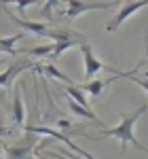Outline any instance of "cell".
<instances>
[{
  "mask_svg": "<svg viewBox=\"0 0 148 159\" xmlns=\"http://www.w3.org/2000/svg\"><path fill=\"white\" fill-rule=\"evenodd\" d=\"M146 110H148V106H146V104H142L136 112H131V115H121V119H123V121L119 123V125H114V127H104L98 136H91V138H93V140H102V138H106V136L119 138V140H121V153H125L129 144H133L136 148H140L142 144L136 140L133 125H136V121L144 115V112H146Z\"/></svg>",
  "mask_w": 148,
  "mask_h": 159,
  "instance_id": "obj_1",
  "label": "cell"
},
{
  "mask_svg": "<svg viewBox=\"0 0 148 159\" xmlns=\"http://www.w3.org/2000/svg\"><path fill=\"white\" fill-rule=\"evenodd\" d=\"M68 2V9L63 13V19H74L83 13H89V11H104V9H110L114 7L119 0H108V2H98V0H66Z\"/></svg>",
  "mask_w": 148,
  "mask_h": 159,
  "instance_id": "obj_2",
  "label": "cell"
},
{
  "mask_svg": "<svg viewBox=\"0 0 148 159\" xmlns=\"http://www.w3.org/2000/svg\"><path fill=\"white\" fill-rule=\"evenodd\" d=\"M28 68H34V66H32V57L21 55L19 60H15L4 72L0 74V89H11V87L15 85V79L24 72V70H28Z\"/></svg>",
  "mask_w": 148,
  "mask_h": 159,
  "instance_id": "obj_3",
  "label": "cell"
},
{
  "mask_svg": "<svg viewBox=\"0 0 148 159\" xmlns=\"http://www.w3.org/2000/svg\"><path fill=\"white\" fill-rule=\"evenodd\" d=\"M81 51H83V57H85V79L87 81H91L99 70H108L110 74H119V70L106 66L104 61H99L98 57L93 55V49L89 47V43H83V45H81Z\"/></svg>",
  "mask_w": 148,
  "mask_h": 159,
  "instance_id": "obj_4",
  "label": "cell"
},
{
  "mask_svg": "<svg viewBox=\"0 0 148 159\" xmlns=\"http://www.w3.org/2000/svg\"><path fill=\"white\" fill-rule=\"evenodd\" d=\"M144 7H148V0H127V2L123 4V9L119 11V15L106 25V30H108V32H116L125 19H129L133 13H137L140 9H144Z\"/></svg>",
  "mask_w": 148,
  "mask_h": 159,
  "instance_id": "obj_5",
  "label": "cell"
},
{
  "mask_svg": "<svg viewBox=\"0 0 148 159\" xmlns=\"http://www.w3.org/2000/svg\"><path fill=\"white\" fill-rule=\"evenodd\" d=\"M34 142H36V136L34 134H28V136H24L19 142H13L11 147H7L9 159H30L32 157Z\"/></svg>",
  "mask_w": 148,
  "mask_h": 159,
  "instance_id": "obj_6",
  "label": "cell"
},
{
  "mask_svg": "<svg viewBox=\"0 0 148 159\" xmlns=\"http://www.w3.org/2000/svg\"><path fill=\"white\" fill-rule=\"evenodd\" d=\"M2 9H4V13L11 17L13 24H17L19 28H24V30L32 32V34H36V36H45V34H47V30H49V25H47V24H42V21H25V19H21V17L13 15V11L7 7V4H2Z\"/></svg>",
  "mask_w": 148,
  "mask_h": 159,
  "instance_id": "obj_7",
  "label": "cell"
},
{
  "mask_svg": "<svg viewBox=\"0 0 148 159\" xmlns=\"http://www.w3.org/2000/svg\"><path fill=\"white\" fill-rule=\"evenodd\" d=\"M114 79H121V76H119V74H110V79H106V81H87L85 85H78V87H81L85 93H89L93 100H98L99 96L104 93V89L110 85Z\"/></svg>",
  "mask_w": 148,
  "mask_h": 159,
  "instance_id": "obj_8",
  "label": "cell"
},
{
  "mask_svg": "<svg viewBox=\"0 0 148 159\" xmlns=\"http://www.w3.org/2000/svg\"><path fill=\"white\" fill-rule=\"evenodd\" d=\"M68 106H70V110H72L76 117H81V119H89V121H93V123H98L99 127H104V123L99 121L98 117H95V112L89 108V106H83V104H78V102H74L70 96H68Z\"/></svg>",
  "mask_w": 148,
  "mask_h": 159,
  "instance_id": "obj_9",
  "label": "cell"
},
{
  "mask_svg": "<svg viewBox=\"0 0 148 159\" xmlns=\"http://www.w3.org/2000/svg\"><path fill=\"white\" fill-rule=\"evenodd\" d=\"M13 121L17 125L25 123V106H24V98H21V87L15 85V98H13Z\"/></svg>",
  "mask_w": 148,
  "mask_h": 159,
  "instance_id": "obj_10",
  "label": "cell"
},
{
  "mask_svg": "<svg viewBox=\"0 0 148 159\" xmlns=\"http://www.w3.org/2000/svg\"><path fill=\"white\" fill-rule=\"evenodd\" d=\"M24 36H25L24 32H17L15 36H0V51L7 53V55H19L21 51L15 49V45H17Z\"/></svg>",
  "mask_w": 148,
  "mask_h": 159,
  "instance_id": "obj_11",
  "label": "cell"
},
{
  "mask_svg": "<svg viewBox=\"0 0 148 159\" xmlns=\"http://www.w3.org/2000/svg\"><path fill=\"white\" fill-rule=\"evenodd\" d=\"M83 43H87V38H70V40H57V43H53V53H51V57L53 60H57L62 53H66L68 49H72V47H81Z\"/></svg>",
  "mask_w": 148,
  "mask_h": 159,
  "instance_id": "obj_12",
  "label": "cell"
},
{
  "mask_svg": "<svg viewBox=\"0 0 148 159\" xmlns=\"http://www.w3.org/2000/svg\"><path fill=\"white\" fill-rule=\"evenodd\" d=\"M45 38H53L55 43L57 40H70V38H87L85 34H78V32H74V30H47V34Z\"/></svg>",
  "mask_w": 148,
  "mask_h": 159,
  "instance_id": "obj_13",
  "label": "cell"
},
{
  "mask_svg": "<svg viewBox=\"0 0 148 159\" xmlns=\"http://www.w3.org/2000/svg\"><path fill=\"white\" fill-rule=\"evenodd\" d=\"M63 93H66V96H70V98H72L74 102H78V104H83V106H89V108H91V102H89V100L85 98V91H83V89H81L78 85H74V83L66 85Z\"/></svg>",
  "mask_w": 148,
  "mask_h": 159,
  "instance_id": "obj_14",
  "label": "cell"
},
{
  "mask_svg": "<svg viewBox=\"0 0 148 159\" xmlns=\"http://www.w3.org/2000/svg\"><path fill=\"white\" fill-rule=\"evenodd\" d=\"M34 70H40V72H45V74H49V76H53V79H59V81H63V83H72V79L70 76H66L63 72H59L53 64H40V66H34Z\"/></svg>",
  "mask_w": 148,
  "mask_h": 159,
  "instance_id": "obj_15",
  "label": "cell"
},
{
  "mask_svg": "<svg viewBox=\"0 0 148 159\" xmlns=\"http://www.w3.org/2000/svg\"><path fill=\"white\" fill-rule=\"evenodd\" d=\"M51 53H53V45H42V47H34V49L21 51V55H28V57H47Z\"/></svg>",
  "mask_w": 148,
  "mask_h": 159,
  "instance_id": "obj_16",
  "label": "cell"
},
{
  "mask_svg": "<svg viewBox=\"0 0 148 159\" xmlns=\"http://www.w3.org/2000/svg\"><path fill=\"white\" fill-rule=\"evenodd\" d=\"M119 76L121 79H131L136 85H140L144 91H148V74H146V79H142V76H136V72H119Z\"/></svg>",
  "mask_w": 148,
  "mask_h": 159,
  "instance_id": "obj_17",
  "label": "cell"
},
{
  "mask_svg": "<svg viewBox=\"0 0 148 159\" xmlns=\"http://www.w3.org/2000/svg\"><path fill=\"white\" fill-rule=\"evenodd\" d=\"M9 2L17 4V9H19V15H24V11L28 9V7H32V4H38L40 0H0V4H9Z\"/></svg>",
  "mask_w": 148,
  "mask_h": 159,
  "instance_id": "obj_18",
  "label": "cell"
},
{
  "mask_svg": "<svg viewBox=\"0 0 148 159\" xmlns=\"http://www.w3.org/2000/svg\"><path fill=\"white\" fill-rule=\"evenodd\" d=\"M57 2H59V0H45V7H42L40 15H42V17H51V11H53V7H55Z\"/></svg>",
  "mask_w": 148,
  "mask_h": 159,
  "instance_id": "obj_19",
  "label": "cell"
},
{
  "mask_svg": "<svg viewBox=\"0 0 148 159\" xmlns=\"http://www.w3.org/2000/svg\"><path fill=\"white\" fill-rule=\"evenodd\" d=\"M70 125H72V123L68 121V119H59V121H57V127H59V129H63V127H70Z\"/></svg>",
  "mask_w": 148,
  "mask_h": 159,
  "instance_id": "obj_20",
  "label": "cell"
},
{
  "mask_svg": "<svg viewBox=\"0 0 148 159\" xmlns=\"http://www.w3.org/2000/svg\"><path fill=\"white\" fill-rule=\"evenodd\" d=\"M51 157L53 159H72V157H68V155H59V153H51Z\"/></svg>",
  "mask_w": 148,
  "mask_h": 159,
  "instance_id": "obj_21",
  "label": "cell"
},
{
  "mask_svg": "<svg viewBox=\"0 0 148 159\" xmlns=\"http://www.w3.org/2000/svg\"><path fill=\"white\" fill-rule=\"evenodd\" d=\"M11 134V129H9V127H2V125H0V136H9Z\"/></svg>",
  "mask_w": 148,
  "mask_h": 159,
  "instance_id": "obj_22",
  "label": "cell"
},
{
  "mask_svg": "<svg viewBox=\"0 0 148 159\" xmlns=\"http://www.w3.org/2000/svg\"><path fill=\"white\" fill-rule=\"evenodd\" d=\"M140 151H142V153H146V155H148V148H144V147H140Z\"/></svg>",
  "mask_w": 148,
  "mask_h": 159,
  "instance_id": "obj_23",
  "label": "cell"
},
{
  "mask_svg": "<svg viewBox=\"0 0 148 159\" xmlns=\"http://www.w3.org/2000/svg\"><path fill=\"white\" fill-rule=\"evenodd\" d=\"M146 57H148V43H146Z\"/></svg>",
  "mask_w": 148,
  "mask_h": 159,
  "instance_id": "obj_24",
  "label": "cell"
},
{
  "mask_svg": "<svg viewBox=\"0 0 148 159\" xmlns=\"http://www.w3.org/2000/svg\"><path fill=\"white\" fill-rule=\"evenodd\" d=\"M2 64H4V60H0V66H2Z\"/></svg>",
  "mask_w": 148,
  "mask_h": 159,
  "instance_id": "obj_25",
  "label": "cell"
},
{
  "mask_svg": "<svg viewBox=\"0 0 148 159\" xmlns=\"http://www.w3.org/2000/svg\"><path fill=\"white\" fill-rule=\"evenodd\" d=\"M0 157H2V148H0Z\"/></svg>",
  "mask_w": 148,
  "mask_h": 159,
  "instance_id": "obj_26",
  "label": "cell"
},
{
  "mask_svg": "<svg viewBox=\"0 0 148 159\" xmlns=\"http://www.w3.org/2000/svg\"><path fill=\"white\" fill-rule=\"evenodd\" d=\"M40 159H47V157H40Z\"/></svg>",
  "mask_w": 148,
  "mask_h": 159,
  "instance_id": "obj_27",
  "label": "cell"
}]
</instances>
